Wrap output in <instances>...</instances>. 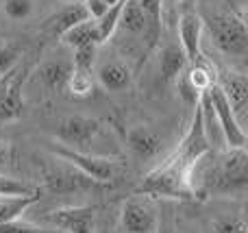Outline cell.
<instances>
[{
  "instance_id": "obj_1",
  "label": "cell",
  "mask_w": 248,
  "mask_h": 233,
  "mask_svg": "<svg viewBox=\"0 0 248 233\" xmlns=\"http://www.w3.org/2000/svg\"><path fill=\"white\" fill-rule=\"evenodd\" d=\"M189 183H192L194 196L244 194L248 186V155L244 146L231 148L201 172L192 170Z\"/></svg>"
},
{
  "instance_id": "obj_2",
  "label": "cell",
  "mask_w": 248,
  "mask_h": 233,
  "mask_svg": "<svg viewBox=\"0 0 248 233\" xmlns=\"http://www.w3.org/2000/svg\"><path fill=\"white\" fill-rule=\"evenodd\" d=\"M202 26L207 29L214 46L227 57H246L248 52V31L246 20L242 13L235 11H222L205 17Z\"/></svg>"
},
{
  "instance_id": "obj_3",
  "label": "cell",
  "mask_w": 248,
  "mask_h": 233,
  "mask_svg": "<svg viewBox=\"0 0 248 233\" xmlns=\"http://www.w3.org/2000/svg\"><path fill=\"white\" fill-rule=\"evenodd\" d=\"M209 151H211V142H209V135H207V129H205L201 98H198V103L194 105V116H192V122H189L187 133L183 135L174 157L168 159V164H172L176 170H181L185 177H189L192 168L201 159H205V157L209 155Z\"/></svg>"
},
{
  "instance_id": "obj_4",
  "label": "cell",
  "mask_w": 248,
  "mask_h": 233,
  "mask_svg": "<svg viewBox=\"0 0 248 233\" xmlns=\"http://www.w3.org/2000/svg\"><path fill=\"white\" fill-rule=\"evenodd\" d=\"M135 192L144 196H161V199H179V201L194 199L189 177H185L181 170H176L168 161L161 168L146 174Z\"/></svg>"
},
{
  "instance_id": "obj_5",
  "label": "cell",
  "mask_w": 248,
  "mask_h": 233,
  "mask_svg": "<svg viewBox=\"0 0 248 233\" xmlns=\"http://www.w3.org/2000/svg\"><path fill=\"white\" fill-rule=\"evenodd\" d=\"M52 155L59 157L61 161H65L68 166H74L77 170H81L83 174H87L90 179L94 181L103 183H111L118 174V161L111 159V157H100V155H92V153H83V151H74V148H68V146H50Z\"/></svg>"
},
{
  "instance_id": "obj_6",
  "label": "cell",
  "mask_w": 248,
  "mask_h": 233,
  "mask_svg": "<svg viewBox=\"0 0 248 233\" xmlns=\"http://www.w3.org/2000/svg\"><path fill=\"white\" fill-rule=\"evenodd\" d=\"M100 133H103V122L87 116H65L55 126V140H59L61 146L83 153L92 151V144L98 140Z\"/></svg>"
},
{
  "instance_id": "obj_7",
  "label": "cell",
  "mask_w": 248,
  "mask_h": 233,
  "mask_svg": "<svg viewBox=\"0 0 248 233\" xmlns=\"http://www.w3.org/2000/svg\"><path fill=\"white\" fill-rule=\"evenodd\" d=\"M207 96H209L211 100V107H214V116L218 118V126L220 131H222L224 140H227V144L231 148H240L246 144V133L244 129L240 126V122H237L235 113H233L231 105H229L227 96L222 94V90H220V85H216V83H211L209 87H207Z\"/></svg>"
},
{
  "instance_id": "obj_8",
  "label": "cell",
  "mask_w": 248,
  "mask_h": 233,
  "mask_svg": "<svg viewBox=\"0 0 248 233\" xmlns=\"http://www.w3.org/2000/svg\"><path fill=\"white\" fill-rule=\"evenodd\" d=\"M44 187L50 194H74V192H87L98 190L103 183L90 179L81 170L72 168H50L44 172Z\"/></svg>"
},
{
  "instance_id": "obj_9",
  "label": "cell",
  "mask_w": 248,
  "mask_h": 233,
  "mask_svg": "<svg viewBox=\"0 0 248 233\" xmlns=\"http://www.w3.org/2000/svg\"><path fill=\"white\" fill-rule=\"evenodd\" d=\"M48 225L57 227L63 233H94L96 207H63L44 216Z\"/></svg>"
},
{
  "instance_id": "obj_10",
  "label": "cell",
  "mask_w": 248,
  "mask_h": 233,
  "mask_svg": "<svg viewBox=\"0 0 248 233\" xmlns=\"http://www.w3.org/2000/svg\"><path fill=\"white\" fill-rule=\"evenodd\" d=\"M202 17L194 11H185L179 22V46L183 48L189 65L207 63L202 59Z\"/></svg>"
},
{
  "instance_id": "obj_11",
  "label": "cell",
  "mask_w": 248,
  "mask_h": 233,
  "mask_svg": "<svg viewBox=\"0 0 248 233\" xmlns=\"http://www.w3.org/2000/svg\"><path fill=\"white\" fill-rule=\"evenodd\" d=\"M29 65L22 70H13L2 78V96H0V120H16L22 116L24 100H22V87L29 77Z\"/></svg>"
},
{
  "instance_id": "obj_12",
  "label": "cell",
  "mask_w": 248,
  "mask_h": 233,
  "mask_svg": "<svg viewBox=\"0 0 248 233\" xmlns=\"http://www.w3.org/2000/svg\"><path fill=\"white\" fill-rule=\"evenodd\" d=\"M126 146L131 155L140 161H153L163 153V138L146 124L131 126L126 131Z\"/></svg>"
},
{
  "instance_id": "obj_13",
  "label": "cell",
  "mask_w": 248,
  "mask_h": 233,
  "mask_svg": "<svg viewBox=\"0 0 248 233\" xmlns=\"http://www.w3.org/2000/svg\"><path fill=\"white\" fill-rule=\"evenodd\" d=\"M122 227L126 233H155L159 227L157 212L148 201L131 199L122 207Z\"/></svg>"
},
{
  "instance_id": "obj_14",
  "label": "cell",
  "mask_w": 248,
  "mask_h": 233,
  "mask_svg": "<svg viewBox=\"0 0 248 233\" xmlns=\"http://www.w3.org/2000/svg\"><path fill=\"white\" fill-rule=\"evenodd\" d=\"M220 90L227 96L229 105H231L233 113H235L240 126L244 129L246 122V107H248V81L244 74L240 72H224L222 81H220Z\"/></svg>"
},
{
  "instance_id": "obj_15",
  "label": "cell",
  "mask_w": 248,
  "mask_h": 233,
  "mask_svg": "<svg viewBox=\"0 0 248 233\" xmlns=\"http://www.w3.org/2000/svg\"><path fill=\"white\" fill-rule=\"evenodd\" d=\"M72 74V65L63 59H50L44 61L37 70H35V77L42 83V87L50 94H63L68 92V78Z\"/></svg>"
},
{
  "instance_id": "obj_16",
  "label": "cell",
  "mask_w": 248,
  "mask_h": 233,
  "mask_svg": "<svg viewBox=\"0 0 248 233\" xmlns=\"http://www.w3.org/2000/svg\"><path fill=\"white\" fill-rule=\"evenodd\" d=\"M94 68H96V78L107 92H122L133 81L128 65L120 59H105Z\"/></svg>"
},
{
  "instance_id": "obj_17",
  "label": "cell",
  "mask_w": 248,
  "mask_h": 233,
  "mask_svg": "<svg viewBox=\"0 0 248 233\" xmlns=\"http://www.w3.org/2000/svg\"><path fill=\"white\" fill-rule=\"evenodd\" d=\"M118 29H122L128 35H148V46H155V39L150 35V24L146 13L137 4V0H124L120 20H118Z\"/></svg>"
},
{
  "instance_id": "obj_18",
  "label": "cell",
  "mask_w": 248,
  "mask_h": 233,
  "mask_svg": "<svg viewBox=\"0 0 248 233\" xmlns=\"http://www.w3.org/2000/svg\"><path fill=\"white\" fill-rule=\"evenodd\" d=\"M85 20H90V13L83 7V2H68L61 11H57L46 22V31L50 35H63L68 29H72L78 22H85Z\"/></svg>"
},
{
  "instance_id": "obj_19",
  "label": "cell",
  "mask_w": 248,
  "mask_h": 233,
  "mask_svg": "<svg viewBox=\"0 0 248 233\" xmlns=\"http://www.w3.org/2000/svg\"><path fill=\"white\" fill-rule=\"evenodd\" d=\"M187 57H185L183 48L179 44H168L161 48L159 55V74H161L163 83H172L185 68H187Z\"/></svg>"
},
{
  "instance_id": "obj_20",
  "label": "cell",
  "mask_w": 248,
  "mask_h": 233,
  "mask_svg": "<svg viewBox=\"0 0 248 233\" xmlns=\"http://www.w3.org/2000/svg\"><path fill=\"white\" fill-rule=\"evenodd\" d=\"M63 44L68 48H78L85 46V44H98V33H96V22L94 20H85L78 22L77 26L68 29L63 35H61ZM100 46V44H98Z\"/></svg>"
},
{
  "instance_id": "obj_21",
  "label": "cell",
  "mask_w": 248,
  "mask_h": 233,
  "mask_svg": "<svg viewBox=\"0 0 248 233\" xmlns=\"http://www.w3.org/2000/svg\"><path fill=\"white\" fill-rule=\"evenodd\" d=\"M39 201V194L29 196H0V225L20 218L33 203Z\"/></svg>"
},
{
  "instance_id": "obj_22",
  "label": "cell",
  "mask_w": 248,
  "mask_h": 233,
  "mask_svg": "<svg viewBox=\"0 0 248 233\" xmlns=\"http://www.w3.org/2000/svg\"><path fill=\"white\" fill-rule=\"evenodd\" d=\"M22 55H24V50H22L20 44H16V42L0 44V78H4L7 74H11L16 70Z\"/></svg>"
},
{
  "instance_id": "obj_23",
  "label": "cell",
  "mask_w": 248,
  "mask_h": 233,
  "mask_svg": "<svg viewBox=\"0 0 248 233\" xmlns=\"http://www.w3.org/2000/svg\"><path fill=\"white\" fill-rule=\"evenodd\" d=\"M124 2V0H122ZM122 2L116 7H109L107 13L103 17H98L96 22V33H98V44H105L118 29V20H120V11H122Z\"/></svg>"
},
{
  "instance_id": "obj_24",
  "label": "cell",
  "mask_w": 248,
  "mask_h": 233,
  "mask_svg": "<svg viewBox=\"0 0 248 233\" xmlns=\"http://www.w3.org/2000/svg\"><path fill=\"white\" fill-rule=\"evenodd\" d=\"M98 57V44H85V46L72 48V70L92 72Z\"/></svg>"
},
{
  "instance_id": "obj_25",
  "label": "cell",
  "mask_w": 248,
  "mask_h": 233,
  "mask_svg": "<svg viewBox=\"0 0 248 233\" xmlns=\"http://www.w3.org/2000/svg\"><path fill=\"white\" fill-rule=\"evenodd\" d=\"M29 194H39V187L0 172V196H29Z\"/></svg>"
},
{
  "instance_id": "obj_26",
  "label": "cell",
  "mask_w": 248,
  "mask_h": 233,
  "mask_svg": "<svg viewBox=\"0 0 248 233\" xmlns=\"http://www.w3.org/2000/svg\"><path fill=\"white\" fill-rule=\"evenodd\" d=\"M33 0H2V13L13 22L29 20L33 16Z\"/></svg>"
},
{
  "instance_id": "obj_27",
  "label": "cell",
  "mask_w": 248,
  "mask_h": 233,
  "mask_svg": "<svg viewBox=\"0 0 248 233\" xmlns=\"http://www.w3.org/2000/svg\"><path fill=\"white\" fill-rule=\"evenodd\" d=\"M137 4L141 7V11L146 13L150 24V35L157 42L159 33H161V0H137Z\"/></svg>"
},
{
  "instance_id": "obj_28",
  "label": "cell",
  "mask_w": 248,
  "mask_h": 233,
  "mask_svg": "<svg viewBox=\"0 0 248 233\" xmlns=\"http://www.w3.org/2000/svg\"><path fill=\"white\" fill-rule=\"evenodd\" d=\"M68 92L74 96H90L94 92V78L92 72H81V70H72L68 78Z\"/></svg>"
},
{
  "instance_id": "obj_29",
  "label": "cell",
  "mask_w": 248,
  "mask_h": 233,
  "mask_svg": "<svg viewBox=\"0 0 248 233\" xmlns=\"http://www.w3.org/2000/svg\"><path fill=\"white\" fill-rule=\"evenodd\" d=\"M174 81H176V85H179V94H181V98H183L185 103L189 105V107H194V105L198 103V98H201L202 92H198L196 87H194V83L189 81V77H187V68H185L183 72H181L179 77L174 78Z\"/></svg>"
},
{
  "instance_id": "obj_30",
  "label": "cell",
  "mask_w": 248,
  "mask_h": 233,
  "mask_svg": "<svg viewBox=\"0 0 248 233\" xmlns=\"http://www.w3.org/2000/svg\"><path fill=\"white\" fill-rule=\"evenodd\" d=\"M246 220L242 216H233V218H218L211 227V233H246Z\"/></svg>"
},
{
  "instance_id": "obj_31",
  "label": "cell",
  "mask_w": 248,
  "mask_h": 233,
  "mask_svg": "<svg viewBox=\"0 0 248 233\" xmlns=\"http://www.w3.org/2000/svg\"><path fill=\"white\" fill-rule=\"evenodd\" d=\"M0 233H63V231H50V229H42V227H35V225H26V222L16 220H9L0 225Z\"/></svg>"
},
{
  "instance_id": "obj_32",
  "label": "cell",
  "mask_w": 248,
  "mask_h": 233,
  "mask_svg": "<svg viewBox=\"0 0 248 233\" xmlns=\"http://www.w3.org/2000/svg\"><path fill=\"white\" fill-rule=\"evenodd\" d=\"M83 7H85L87 13H90V20H98V17H103L109 9L103 0H83Z\"/></svg>"
},
{
  "instance_id": "obj_33",
  "label": "cell",
  "mask_w": 248,
  "mask_h": 233,
  "mask_svg": "<svg viewBox=\"0 0 248 233\" xmlns=\"http://www.w3.org/2000/svg\"><path fill=\"white\" fill-rule=\"evenodd\" d=\"M9 166H11V151L9 148H0V172H4Z\"/></svg>"
},
{
  "instance_id": "obj_34",
  "label": "cell",
  "mask_w": 248,
  "mask_h": 233,
  "mask_svg": "<svg viewBox=\"0 0 248 233\" xmlns=\"http://www.w3.org/2000/svg\"><path fill=\"white\" fill-rule=\"evenodd\" d=\"M155 233H176V231H174V229H170V227H161V229L157 227V229H155Z\"/></svg>"
},
{
  "instance_id": "obj_35",
  "label": "cell",
  "mask_w": 248,
  "mask_h": 233,
  "mask_svg": "<svg viewBox=\"0 0 248 233\" xmlns=\"http://www.w3.org/2000/svg\"><path fill=\"white\" fill-rule=\"evenodd\" d=\"M105 4H107V7H116V4H120L122 0H103Z\"/></svg>"
},
{
  "instance_id": "obj_36",
  "label": "cell",
  "mask_w": 248,
  "mask_h": 233,
  "mask_svg": "<svg viewBox=\"0 0 248 233\" xmlns=\"http://www.w3.org/2000/svg\"><path fill=\"white\" fill-rule=\"evenodd\" d=\"M68 2H83V0H68Z\"/></svg>"
},
{
  "instance_id": "obj_37",
  "label": "cell",
  "mask_w": 248,
  "mask_h": 233,
  "mask_svg": "<svg viewBox=\"0 0 248 233\" xmlns=\"http://www.w3.org/2000/svg\"><path fill=\"white\" fill-rule=\"evenodd\" d=\"M227 2H231V4H235V0H227Z\"/></svg>"
}]
</instances>
